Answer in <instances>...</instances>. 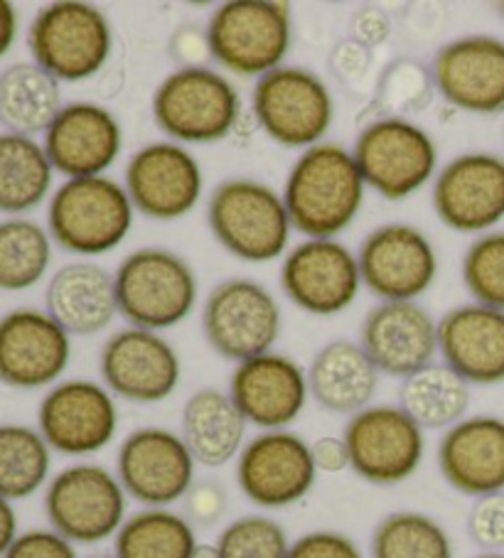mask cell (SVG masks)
Wrapping results in <instances>:
<instances>
[{
	"instance_id": "19",
	"label": "cell",
	"mask_w": 504,
	"mask_h": 558,
	"mask_svg": "<svg viewBox=\"0 0 504 558\" xmlns=\"http://www.w3.org/2000/svg\"><path fill=\"white\" fill-rule=\"evenodd\" d=\"M433 209L451 232H494L504 219V158L472 150L445 162L433 180Z\"/></svg>"
},
{
	"instance_id": "23",
	"label": "cell",
	"mask_w": 504,
	"mask_h": 558,
	"mask_svg": "<svg viewBox=\"0 0 504 558\" xmlns=\"http://www.w3.org/2000/svg\"><path fill=\"white\" fill-rule=\"evenodd\" d=\"M360 344L380 374L404 381L439 357V320L419 301H384L364 315Z\"/></svg>"
},
{
	"instance_id": "44",
	"label": "cell",
	"mask_w": 504,
	"mask_h": 558,
	"mask_svg": "<svg viewBox=\"0 0 504 558\" xmlns=\"http://www.w3.org/2000/svg\"><path fill=\"white\" fill-rule=\"evenodd\" d=\"M372 50H367L360 43H355L352 37L337 43L329 52V72H333L343 84H360L372 70Z\"/></svg>"
},
{
	"instance_id": "42",
	"label": "cell",
	"mask_w": 504,
	"mask_h": 558,
	"mask_svg": "<svg viewBox=\"0 0 504 558\" xmlns=\"http://www.w3.org/2000/svg\"><path fill=\"white\" fill-rule=\"evenodd\" d=\"M288 558H364V554L347 534L320 529V532L298 536L290 544Z\"/></svg>"
},
{
	"instance_id": "15",
	"label": "cell",
	"mask_w": 504,
	"mask_h": 558,
	"mask_svg": "<svg viewBox=\"0 0 504 558\" xmlns=\"http://www.w3.org/2000/svg\"><path fill=\"white\" fill-rule=\"evenodd\" d=\"M195 473L197 463L180 433L160 426L129 433L116 456V477L143 507H170L185 499Z\"/></svg>"
},
{
	"instance_id": "46",
	"label": "cell",
	"mask_w": 504,
	"mask_h": 558,
	"mask_svg": "<svg viewBox=\"0 0 504 558\" xmlns=\"http://www.w3.org/2000/svg\"><path fill=\"white\" fill-rule=\"evenodd\" d=\"M170 54L172 60L180 64V70L207 66V60H212L207 27L202 31V27H195V25H182L180 31L172 35Z\"/></svg>"
},
{
	"instance_id": "37",
	"label": "cell",
	"mask_w": 504,
	"mask_h": 558,
	"mask_svg": "<svg viewBox=\"0 0 504 558\" xmlns=\"http://www.w3.org/2000/svg\"><path fill=\"white\" fill-rule=\"evenodd\" d=\"M370 554L372 558H455V548L439 519L404 509L376 524Z\"/></svg>"
},
{
	"instance_id": "35",
	"label": "cell",
	"mask_w": 504,
	"mask_h": 558,
	"mask_svg": "<svg viewBox=\"0 0 504 558\" xmlns=\"http://www.w3.org/2000/svg\"><path fill=\"white\" fill-rule=\"evenodd\" d=\"M52 236L27 217L0 221V291H31L52 264Z\"/></svg>"
},
{
	"instance_id": "22",
	"label": "cell",
	"mask_w": 504,
	"mask_h": 558,
	"mask_svg": "<svg viewBox=\"0 0 504 558\" xmlns=\"http://www.w3.org/2000/svg\"><path fill=\"white\" fill-rule=\"evenodd\" d=\"M435 94L475 117L504 111V40L494 35H463L445 43L431 64Z\"/></svg>"
},
{
	"instance_id": "38",
	"label": "cell",
	"mask_w": 504,
	"mask_h": 558,
	"mask_svg": "<svg viewBox=\"0 0 504 558\" xmlns=\"http://www.w3.org/2000/svg\"><path fill=\"white\" fill-rule=\"evenodd\" d=\"M435 99V82L429 64L399 57L384 66L376 84V109L384 119H411Z\"/></svg>"
},
{
	"instance_id": "26",
	"label": "cell",
	"mask_w": 504,
	"mask_h": 558,
	"mask_svg": "<svg viewBox=\"0 0 504 558\" xmlns=\"http://www.w3.org/2000/svg\"><path fill=\"white\" fill-rule=\"evenodd\" d=\"M443 364L470 387L504 381V311L480 303L453 307L439 320Z\"/></svg>"
},
{
	"instance_id": "24",
	"label": "cell",
	"mask_w": 504,
	"mask_h": 558,
	"mask_svg": "<svg viewBox=\"0 0 504 558\" xmlns=\"http://www.w3.org/2000/svg\"><path fill=\"white\" fill-rule=\"evenodd\" d=\"M55 172L67 180L106 175L123 150V129L111 109L94 101H72L57 113L43 136Z\"/></svg>"
},
{
	"instance_id": "11",
	"label": "cell",
	"mask_w": 504,
	"mask_h": 558,
	"mask_svg": "<svg viewBox=\"0 0 504 558\" xmlns=\"http://www.w3.org/2000/svg\"><path fill=\"white\" fill-rule=\"evenodd\" d=\"M284 315L264 283L227 278L212 288L202 305V332L212 350L229 362H247L274 352Z\"/></svg>"
},
{
	"instance_id": "29",
	"label": "cell",
	"mask_w": 504,
	"mask_h": 558,
	"mask_svg": "<svg viewBox=\"0 0 504 558\" xmlns=\"http://www.w3.org/2000/svg\"><path fill=\"white\" fill-rule=\"evenodd\" d=\"M305 372L310 399L323 411L340 416H355L372 407L382 377L362 344L352 340L323 344Z\"/></svg>"
},
{
	"instance_id": "13",
	"label": "cell",
	"mask_w": 504,
	"mask_h": 558,
	"mask_svg": "<svg viewBox=\"0 0 504 558\" xmlns=\"http://www.w3.org/2000/svg\"><path fill=\"white\" fill-rule=\"evenodd\" d=\"M241 495L261 509H286L305 499L317 483L310 442L293 430H261L237 458Z\"/></svg>"
},
{
	"instance_id": "10",
	"label": "cell",
	"mask_w": 504,
	"mask_h": 558,
	"mask_svg": "<svg viewBox=\"0 0 504 558\" xmlns=\"http://www.w3.org/2000/svg\"><path fill=\"white\" fill-rule=\"evenodd\" d=\"M129 495L109 468L74 463L57 473L45 493L50 529L74 546H94L119 534L129 517Z\"/></svg>"
},
{
	"instance_id": "5",
	"label": "cell",
	"mask_w": 504,
	"mask_h": 558,
	"mask_svg": "<svg viewBox=\"0 0 504 558\" xmlns=\"http://www.w3.org/2000/svg\"><path fill=\"white\" fill-rule=\"evenodd\" d=\"M209 229L227 254L247 264H268L288 254L290 225L284 195L266 182L229 178L219 182L207 207Z\"/></svg>"
},
{
	"instance_id": "18",
	"label": "cell",
	"mask_w": 504,
	"mask_h": 558,
	"mask_svg": "<svg viewBox=\"0 0 504 558\" xmlns=\"http://www.w3.org/2000/svg\"><path fill=\"white\" fill-rule=\"evenodd\" d=\"M123 187L139 215L176 221L200 205L205 175L195 153L176 141H158L133 153Z\"/></svg>"
},
{
	"instance_id": "39",
	"label": "cell",
	"mask_w": 504,
	"mask_h": 558,
	"mask_svg": "<svg viewBox=\"0 0 504 558\" xmlns=\"http://www.w3.org/2000/svg\"><path fill=\"white\" fill-rule=\"evenodd\" d=\"M460 274L475 303L504 311V229L475 239L463 256Z\"/></svg>"
},
{
	"instance_id": "49",
	"label": "cell",
	"mask_w": 504,
	"mask_h": 558,
	"mask_svg": "<svg viewBox=\"0 0 504 558\" xmlns=\"http://www.w3.org/2000/svg\"><path fill=\"white\" fill-rule=\"evenodd\" d=\"M17 25H21V21H17L15 5L8 3V0H0V60L13 50Z\"/></svg>"
},
{
	"instance_id": "16",
	"label": "cell",
	"mask_w": 504,
	"mask_h": 558,
	"mask_svg": "<svg viewBox=\"0 0 504 558\" xmlns=\"http://www.w3.org/2000/svg\"><path fill=\"white\" fill-rule=\"evenodd\" d=\"M362 286L380 301H419L439 278V254L419 227L392 221L372 229L357 252Z\"/></svg>"
},
{
	"instance_id": "52",
	"label": "cell",
	"mask_w": 504,
	"mask_h": 558,
	"mask_svg": "<svg viewBox=\"0 0 504 558\" xmlns=\"http://www.w3.org/2000/svg\"><path fill=\"white\" fill-rule=\"evenodd\" d=\"M472 558H504V551H480L478 556Z\"/></svg>"
},
{
	"instance_id": "2",
	"label": "cell",
	"mask_w": 504,
	"mask_h": 558,
	"mask_svg": "<svg viewBox=\"0 0 504 558\" xmlns=\"http://www.w3.org/2000/svg\"><path fill=\"white\" fill-rule=\"evenodd\" d=\"M244 101L237 84L212 66L170 72L153 94V119L180 146H212L239 131Z\"/></svg>"
},
{
	"instance_id": "51",
	"label": "cell",
	"mask_w": 504,
	"mask_h": 558,
	"mask_svg": "<svg viewBox=\"0 0 504 558\" xmlns=\"http://www.w3.org/2000/svg\"><path fill=\"white\" fill-rule=\"evenodd\" d=\"M192 558H221V556H219L217 544H197Z\"/></svg>"
},
{
	"instance_id": "32",
	"label": "cell",
	"mask_w": 504,
	"mask_h": 558,
	"mask_svg": "<svg viewBox=\"0 0 504 558\" xmlns=\"http://www.w3.org/2000/svg\"><path fill=\"white\" fill-rule=\"evenodd\" d=\"M55 168L31 136L0 133V215L23 217L50 197Z\"/></svg>"
},
{
	"instance_id": "34",
	"label": "cell",
	"mask_w": 504,
	"mask_h": 558,
	"mask_svg": "<svg viewBox=\"0 0 504 558\" xmlns=\"http://www.w3.org/2000/svg\"><path fill=\"white\" fill-rule=\"evenodd\" d=\"M195 524L170 507H143L113 536L116 558H192Z\"/></svg>"
},
{
	"instance_id": "54",
	"label": "cell",
	"mask_w": 504,
	"mask_h": 558,
	"mask_svg": "<svg viewBox=\"0 0 504 558\" xmlns=\"http://www.w3.org/2000/svg\"><path fill=\"white\" fill-rule=\"evenodd\" d=\"M500 11H502V15H504V3H502V5H500Z\"/></svg>"
},
{
	"instance_id": "33",
	"label": "cell",
	"mask_w": 504,
	"mask_h": 558,
	"mask_svg": "<svg viewBox=\"0 0 504 558\" xmlns=\"http://www.w3.org/2000/svg\"><path fill=\"white\" fill-rule=\"evenodd\" d=\"M470 399V384L443 362L411 374L399 389V407L423 430H448L460 423L468 416Z\"/></svg>"
},
{
	"instance_id": "1",
	"label": "cell",
	"mask_w": 504,
	"mask_h": 558,
	"mask_svg": "<svg viewBox=\"0 0 504 558\" xmlns=\"http://www.w3.org/2000/svg\"><path fill=\"white\" fill-rule=\"evenodd\" d=\"M367 182L340 143H317L290 168L284 202L293 232L305 239H337L360 217Z\"/></svg>"
},
{
	"instance_id": "14",
	"label": "cell",
	"mask_w": 504,
	"mask_h": 558,
	"mask_svg": "<svg viewBox=\"0 0 504 558\" xmlns=\"http://www.w3.org/2000/svg\"><path fill=\"white\" fill-rule=\"evenodd\" d=\"M119 418L116 397L104 384L67 379L45 393L37 409V430L57 453L86 458L111 446Z\"/></svg>"
},
{
	"instance_id": "50",
	"label": "cell",
	"mask_w": 504,
	"mask_h": 558,
	"mask_svg": "<svg viewBox=\"0 0 504 558\" xmlns=\"http://www.w3.org/2000/svg\"><path fill=\"white\" fill-rule=\"evenodd\" d=\"M17 534V514L11 499L0 497V558H5L8 548L15 544Z\"/></svg>"
},
{
	"instance_id": "45",
	"label": "cell",
	"mask_w": 504,
	"mask_h": 558,
	"mask_svg": "<svg viewBox=\"0 0 504 558\" xmlns=\"http://www.w3.org/2000/svg\"><path fill=\"white\" fill-rule=\"evenodd\" d=\"M185 507L192 524L212 526L227 512V493L219 483H195L185 497Z\"/></svg>"
},
{
	"instance_id": "30",
	"label": "cell",
	"mask_w": 504,
	"mask_h": 558,
	"mask_svg": "<svg viewBox=\"0 0 504 558\" xmlns=\"http://www.w3.org/2000/svg\"><path fill=\"white\" fill-rule=\"evenodd\" d=\"M249 423L229 391L205 387L182 407L180 436L202 468H225L247 446Z\"/></svg>"
},
{
	"instance_id": "36",
	"label": "cell",
	"mask_w": 504,
	"mask_h": 558,
	"mask_svg": "<svg viewBox=\"0 0 504 558\" xmlns=\"http://www.w3.org/2000/svg\"><path fill=\"white\" fill-rule=\"evenodd\" d=\"M52 470V448L43 433L23 423H0V497L27 499Z\"/></svg>"
},
{
	"instance_id": "3",
	"label": "cell",
	"mask_w": 504,
	"mask_h": 558,
	"mask_svg": "<svg viewBox=\"0 0 504 558\" xmlns=\"http://www.w3.org/2000/svg\"><path fill=\"white\" fill-rule=\"evenodd\" d=\"M129 192L109 175L64 180L47 207V232L67 254L94 258L119 248L133 229Z\"/></svg>"
},
{
	"instance_id": "43",
	"label": "cell",
	"mask_w": 504,
	"mask_h": 558,
	"mask_svg": "<svg viewBox=\"0 0 504 558\" xmlns=\"http://www.w3.org/2000/svg\"><path fill=\"white\" fill-rule=\"evenodd\" d=\"M5 558H80L76 546L55 529H31L15 538Z\"/></svg>"
},
{
	"instance_id": "21",
	"label": "cell",
	"mask_w": 504,
	"mask_h": 558,
	"mask_svg": "<svg viewBox=\"0 0 504 558\" xmlns=\"http://www.w3.org/2000/svg\"><path fill=\"white\" fill-rule=\"evenodd\" d=\"M72 360V335L47 311L15 307L0 317V381L11 389L60 384Z\"/></svg>"
},
{
	"instance_id": "20",
	"label": "cell",
	"mask_w": 504,
	"mask_h": 558,
	"mask_svg": "<svg viewBox=\"0 0 504 558\" xmlns=\"http://www.w3.org/2000/svg\"><path fill=\"white\" fill-rule=\"evenodd\" d=\"M104 387L131 403H160L180 387V354L160 332L123 327L99 354Z\"/></svg>"
},
{
	"instance_id": "4",
	"label": "cell",
	"mask_w": 504,
	"mask_h": 558,
	"mask_svg": "<svg viewBox=\"0 0 504 558\" xmlns=\"http://www.w3.org/2000/svg\"><path fill=\"white\" fill-rule=\"evenodd\" d=\"M119 315L131 327L163 332L188 320L200 298V281L180 254L163 246L135 248L116 268Z\"/></svg>"
},
{
	"instance_id": "17",
	"label": "cell",
	"mask_w": 504,
	"mask_h": 558,
	"mask_svg": "<svg viewBox=\"0 0 504 558\" xmlns=\"http://www.w3.org/2000/svg\"><path fill=\"white\" fill-rule=\"evenodd\" d=\"M280 288L303 313L317 317L345 313L360 295V262L337 239H305L286 254Z\"/></svg>"
},
{
	"instance_id": "9",
	"label": "cell",
	"mask_w": 504,
	"mask_h": 558,
	"mask_svg": "<svg viewBox=\"0 0 504 558\" xmlns=\"http://www.w3.org/2000/svg\"><path fill=\"white\" fill-rule=\"evenodd\" d=\"M352 156L367 190L389 202L413 197L439 175V146L411 119L370 121L357 136Z\"/></svg>"
},
{
	"instance_id": "7",
	"label": "cell",
	"mask_w": 504,
	"mask_h": 558,
	"mask_svg": "<svg viewBox=\"0 0 504 558\" xmlns=\"http://www.w3.org/2000/svg\"><path fill=\"white\" fill-rule=\"evenodd\" d=\"M212 60L237 76H266L293 45V15L278 0H229L207 23Z\"/></svg>"
},
{
	"instance_id": "47",
	"label": "cell",
	"mask_w": 504,
	"mask_h": 558,
	"mask_svg": "<svg viewBox=\"0 0 504 558\" xmlns=\"http://www.w3.org/2000/svg\"><path fill=\"white\" fill-rule=\"evenodd\" d=\"M350 37L355 43H360L367 50L374 52L376 47H382L392 37V17L376 5L360 8V11L352 15Z\"/></svg>"
},
{
	"instance_id": "6",
	"label": "cell",
	"mask_w": 504,
	"mask_h": 558,
	"mask_svg": "<svg viewBox=\"0 0 504 558\" xmlns=\"http://www.w3.org/2000/svg\"><path fill=\"white\" fill-rule=\"evenodd\" d=\"M33 62L57 82H84L104 70L113 52L109 17L92 3L60 0L45 5L27 31Z\"/></svg>"
},
{
	"instance_id": "27",
	"label": "cell",
	"mask_w": 504,
	"mask_h": 558,
	"mask_svg": "<svg viewBox=\"0 0 504 558\" xmlns=\"http://www.w3.org/2000/svg\"><path fill=\"white\" fill-rule=\"evenodd\" d=\"M439 470L465 497L504 493V418L465 416L439 442Z\"/></svg>"
},
{
	"instance_id": "12",
	"label": "cell",
	"mask_w": 504,
	"mask_h": 558,
	"mask_svg": "<svg viewBox=\"0 0 504 558\" xmlns=\"http://www.w3.org/2000/svg\"><path fill=\"white\" fill-rule=\"evenodd\" d=\"M343 438L350 468L364 483L394 487L416 475L425 456V430L401 407L372 403L347 421Z\"/></svg>"
},
{
	"instance_id": "41",
	"label": "cell",
	"mask_w": 504,
	"mask_h": 558,
	"mask_svg": "<svg viewBox=\"0 0 504 558\" xmlns=\"http://www.w3.org/2000/svg\"><path fill=\"white\" fill-rule=\"evenodd\" d=\"M468 534L482 551H504V493L475 499L468 514Z\"/></svg>"
},
{
	"instance_id": "40",
	"label": "cell",
	"mask_w": 504,
	"mask_h": 558,
	"mask_svg": "<svg viewBox=\"0 0 504 558\" xmlns=\"http://www.w3.org/2000/svg\"><path fill=\"white\" fill-rule=\"evenodd\" d=\"M217 548L221 558H288L290 538L274 517L244 514L221 529Z\"/></svg>"
},
{
	"instance_id": "31",
	"label": "cell",
	"mask_w": 504,
	"mask_h": 558,
	"mask_svg": "<svg viewBox=\"0 0 504 558\" xmlns=\"http://www.w3.org/2000/svg\"><path fill=\"white\" fill-rule=\"evenodd\" d=\"M64 109L62 84L35 62H15L0 72V126L17 136H45Z\"/></svg>"
},
{
	"instance_id": "8",
	"label": "cell",
	"mask_w": 504,
	"mask_h": 558,
	"mask_svg": "<svg viewBox=\"0 0 504 558\" xmlns=\"http://www.w3.org/2000/svg\"><path fill=\"white\" fill-rule=\"evenodd\" d=\"M251 111L271 141L300 153L323 143L335 123L333 92L305 66L284 64L256 80Z\"/></svg>"
},
{
	"instance_id": "48",
	"label": "cell",
	"mask_w": 504,
	"mask_h": 558,
	"mask_svg": "<svg viewBox=\"0 0 504 558\" xmlns=\"http://www.w3.org/2000/svg\"><path fill=\"white\" fill-rule=\"evenodd\" d=\"M310 450H313L317 473L337 475V473H345V470H350V450H347L345 438L323 436L315 442H310Z\"/></svg>"
},
{
	"instance_id": "53",
	"label": "cell",
	"mask_w": 504,
	"mask_h": 558,
	"mask_svg": "<svg viewBox=\"0 0 504 558\" xmlns=\"http://www.w3.org/2000/svg\"><path fill=\"white\" fill-rule=\"evenodd\" d=\"M84 558H116V554H109V551H99V554H92V556H84Z\"/></svg>"
},
{
	"instance_id": "25",
	"label": "cell",
	"mask_w": 504,
	"mask_h": 558,
	"mask_svg": "<svg viewBox=\"0 0 504 558\" xmlns=\"http://www.w3.org/2000/svg\"><path fill=\"white\" fill-rule=\"evenodd\" d=\"M229 397L249 426L284 430L298 421L310 399L308 372L288 354H259L231 372Z\"/></svg>"
},
{
	"instance_id": "28",
	"label": "cell",
	"mask_w": 504,
	"mask_h": 558,
	"mask_svg": "<svg viewBox=\"0 0 504 558\" xmlns=\"http://www.w3.org/2000/svg\"><path fill=\"white\" fill-rule=\"evenodd\" d=\"M45 311L72 338H92L109 330L119 315L116 278L89 258L64 264L45 288Z\"/></svg>"
}]
</instances>
